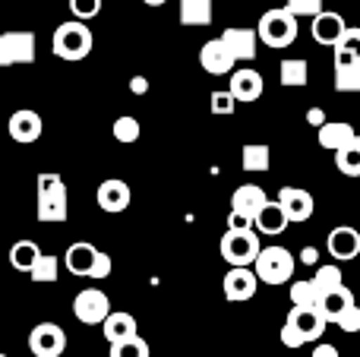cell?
<instances>
[{
  "label": "cell",
  "mask_w": 360,
  "mask_h": 357,
  "mask_svg": "<svg viewBox=\"0 0 360 357\" xmlns=\"http://www.w3.org/2000/svg\"><path fill=\"white\" fill-rule=\"evenodd\" d=\"M35 219L41 225H63L70 219V206H67V183L60 174L54 171H41L38 174V209Z\"/></svg>",
  "instance_id": "6da1fadb"
},
{
  "label": "cell",
  "mask_w": 360,
  "mask_h": 357,
  "mask_svg": "<svg viewBox=\"0 0 360 357\" xmlns=\"http://www.w3.org/2000/svg\"><path fill=\"white\" fill-rule=\"evenodd\" d=\"M95 48V38H92V29H89L82 19H70V22H60L51 38V51L54 57L60 60H70V63H79L92 54Z\"/></svg>",
  "instance_id": "7a4b0ae2"
},
{
  "label": "cell",
  "mask_w": 360,
  "mask_h": 357,
  "mask_svg": "<svg viewBox=\"0 0 360 357\" xmlns=\"http://www.w3.org/2000/svg\"><path fill=\"white\" fill-rule=\"evenodd\" d=\"M326 332V320L319 316L316 307H291L281 326V345L285 348H304L310 342H319Z\"/></svg>",
  "instance_id": "3957f363"
},
{
  "label": "cell",
  "mask_w": 360,
  "mask_h": 357,
  "mask_svg": "<svg viewBox=\"0 0 360 357\" xmlns=\"http://www.w3.org/2000/svg\"><path fill=\"white\" fill-rule=\"evenodd\" d=\"M256 41H262L266 48H291L297 41V16L285 6L278 10H266L256 25Z\"/></svg>",
  "instance_id": "277c9868"
},
{
  "label": "cell",
  "mask_w": 360,
  "mask_h": 357,
  "mask_svg": "<svg viewBox=\"0 0 360 357\" xmlns=\"http://www.w3.org/2000/svg\"><path fill=\"white\" fill-rule=\"evenodd\" d=\"M294 266L297 263H294V253L288 247H259L250 269L266 285H285V282H291Z\"/></svg>",
  "instance_id": "5b68a950"
},
{
  "label": "cell",
  "mask_w": 360,
  "mask_h": 357,
  "mask_svg": "<svg viewBox=\"0 0 360 357\" xmlns=\"http://www.w3.org/2000/svg\"><path fill=\"white\" fill-rule=\"evenodd\" d=\"M218 250H221V259L228 266H253L256 253H259V234L256 231H224Z\"/></svg>",
  "instance_id": "8992f818"
},
{
  "label": "cell",
  "mask_w": 360,
  "mask_h": 357,
  "mask_svg": "<svg viewBox=\"0 0 360 357\" xmlns=\"http://www.w3.org/2000/svg\"><path fill=\"white\" fill-rule=\"evenodd\" d=\"M35 32H0V67L35 63Z\"/></svg>",
  "instance_id": "52a82bcc"
},
{
  "label": "cell",
  "mask_w": 360,
  "mask_h": 357,
  "mask_svg": "<svg viewBox=\"0 0 360 357\" xmlns=\"http://www.w3.org/2000/svg\"><path fill=\"white\" fill-rule=\"evenodd\" d=\"M108 313H111V301L101 288H82L73 297V316L82 326H98Z\"/></svg>",
  "instance_id": "ba28073f"
},
{
  "label": "cell",
  "mask_w": 360,
  "mask_h": 357,
  "mask_svg": "<svg viewBox=\"0 0 360 357\" xmlns=\"http://www.w3.org/2000/svg\"><path fill=\"white\" fill-rule=\"evenodd\" d=\"M29 351L35 357H60L67 351V332L57 323H38L29 332Z\"/></svg>",
  "instance_id": "9c48e42d"
},
{
  "label": "cell",
  "mask_w": 360,
  "mask_h": 357,
  "mask_svg": "<svg viewBox=\"0 0 360 357\" xmlns=\"http://www.w3.org/2000/svg\"><path fill=\"white\" fill-rule=\"evenodd\" d=\"M256 288H259V278H256V272L250 269V266H231L221 282V291L231 304L250 301V297L256 294Z\"/></svg>",
  "instance_id": "30bf717a"
},
{
  "label": "cell",
  "mask_w": 360,
  "mask_h": 357,
  "mask_svg": "<svg viewBox=\"0 0 360 357\" xmlns=\"http://www.w3.org/2000/svg\"><path fill=\"white\" fill-rule=\"evenodd\" d=\"M6 130H10L13 143H22V145L38 143V139H41V133H44L41 114L32 111V108H19V111L10 114V124H6Z\"/></svg>",
  "instance_id": "8fae6325"
},
{
  "label": "cell",
  "mask_w": 360,
  "mask_h": 357,
  "mask_svg": "<svg viewBox=\"0 0 360 357\" xmlns=\"http://www.w3.org/2000/svg\"><path fill=\"white\" fill-rule=\"evenodd\" d=\"M130 200H133L130 187H127L124 181H117V177L101 181L98 190H95V202H98V209L108 215H120L127 206H130Z\"/></svg>",
  "instance_id": "7c38bea8"
},
{
  "label": "cell",
  "mask_w": 360,
  "mask_h": 357,
  "mask_svg": "<svg viewBox=\"0 0 360 357\" xmlns=\"http://www.w3.org/2000/svg\"><path fill=\"white\" fill-rule=\"evenodd\" d=\"M199 67L212 76H224V73H231V67H234V54L224 48L221 38H209V41L199 48Z\"/></svg>",
  "instance_id": "4fadbf2b"
},
{
  "label": "cell",
  "mask_w": 360,
  "mask_h": 357,
  "mask_svg": "<svg viewBox=\"0 0 360 357\" xmlns=\"http://www.w3.org/2000/svg\"><path fill=\"white\" fill-rule=\"evenodd\" d=\"M278 206L285 209L288 221H307V219L313 215V209H316V202H313V193H310V190L281 187V193H278Z\"/></svg>",
  "instance_id": "5bb4252c"
},
{
  "label": "cell",
  "mask_w": 360,
  "mask_h": 357,
  "mask_svg": "<svg viewBox=\"0 0 360 357\" xmlns=\"http://www.w3.org/2000/svg\"><path fill=\"white\" fill-rule=\"evenodd\" d=\"M228 92L234 95V101H256L262 92H266V79H262L259 70H250V67L234 70Z\"/></svg>",
  "instance_id": "9a60e30c"
},
{
  "label": "cell",
  "mask_w": 360,
  "mask_h": 357,
  "mask_svg": "<svg viewBox=\"0 0 360 357\" xmlns=\"http://www.w3.org/2000/svg\"><path fill=\"white\" fill-rule=\"evenodd\" d=\"M326 250H329V257H335L338 263H348V259H354L360 253V234L351 225L335 228V231H329Z\"/></svg>",
  "instance_id": "2e32d148"
},
{
  "label": "cell",
  "mask_w": 360,
  "mask_h": 357,
  "mask_svg": "<svg viewBox=\"0 0 360 357\" xmlns=\"http://www.w3.org/2000/svg\"><path fill=\"white\" fill-rule=\"evenodd\" d=\"M345 16L342 13H332V10H319L316 16H313V25H310V32H313V41L316 44H326V48H332V44L338 41V35L345 32Z\"/></svg>",
  "instance_id": "e0dca14e"
},
{
  "label": "cell",
  "mask_w": 360,
  "mask_h": 357,
  "mask_svg": "<svg viewBox=\"0 0 360 357\" xmlns=\"http://www.w3.org/2000/svg\"><path fill=\"white\" fill-rule=\"evenodd\" d=\"M291 225L288 221V215H285V209L278 206V200H266L259 206V212L253 215V231H259V234H269V238H275V234H285V228Z\"/></svg>",
  "instance_id": "ac0fdd59"
},
{
  "label": "cell",
  "mask_w": 360,
  "mask_h": 357,
  "mask_svg": "<svg viewBox=\"0 0 360 357\" xmlns=\"http://www.w3.org/2000/svg\"><path fill=\"white\" fill-rule=\"evenodd\" d=\"M98 326H101V332H105L108 345H114V342H124V339H130V335L139 332L136 316L124 313V310H111V313H108L105 320L98 323Z\"/></svg>",
  "instance_id": "d6986e66"
},
{
  "label": "cell",
  "mask_w": 360,
  "mask_h": 357,
  "mask_svg": "<svg viewBox=\"0 0 360 357\" xmlns=\"http://www.w3.org/2000/svg\"><path fill=\"white\" fill-rule=\"evenodd\" d=\"M316 130H319V145L329 152L342 149V145H348L357 139V130L348 124V120H326V124L316 126Z\"/></svg>",
  "instance_id": "ffe728a7"
},
{
  "label": "cell",
  "mask_w": 360,
  "mask_h": 357,
  "mask_svg": "<svg viewBox=\"0 0 360 357\" xmlns=\"http://www.w3.org/2000/svg\"><path fill=\"white\" fill-rule=\"evenodd\" d=\"M348 304H354V294H351L345 285H338V288H329V291H319V297H316V310H319V316H323L326 323H332L338 313H342Z\"/></svg>",
  "instance_id": "44dd1931"
},
{
  "label": "cell",
  "mask_w": 360,
  "mask_h": 357,
  "mask_svg": "<svg viewBox=\"0 0 360 357\" xmlns=\"http://www.w3.org/2000/svg\"><path fill=\"white\" fill-rule=\"evenodd\" d=\"M266 200L269 196H266L262 187H256V183H243V187H237L234 193H231V212H240V215H250V219H253Z\"/></svg>",
  "instance_id": "7402d4cb"
},
{
  "label": "cell",
  "mask_w": 360,
  "mask_h": 357,
  "mask_svg": "<svg viewBox=\"0 0 360 357\" xmlns=\"http://www.w3.org/2000/svg\"><path fill=\"white\" fill-rule=\"evenodd\" d=\"M95 257H98V247L89 244V240H76V244L67 247V253H63V263H67V269L73 272V275H89Z\"/></svg>",
  "instance_id": "603a6c76"
},
{
  "label": "cell",
  "mask_w": 360,
  "mask_h": 357,
  "mask_svg": "<svg viewBox=\"0 0 360 357\" xmlns=\"http://www.w3.org/2000/svg\"><path fill=\"white\" fill-rule=\"evenodd\" d=\"M224 48L234 54V60H253L256 57V32L253 29H224Z\"/></svg>",
  "instance_id": "cb8c5ba5"
},
{
  "label": "cell",
  "mask_w": 360,
  "mask_h": 357,
  "mask_svg": "<svg viewBox=\"0 0 360 357\" xmlns=\"http://www.w3.org/2000/svg\"><path fill=\"white\" fill-rule=\"evenodd\" d=\"M240 164L247 174H266L272 168V149L266 143H247L240 149Z\"/></svg>",
  "instance_id": "d4e9b609"
},
{
  "label": "cell",
  "mask_w": 360,
  "mask_h": 357,
  "mask_svg": "<svg viewBox=\"0 0 360 357\" xmlns=\"http://www.w3.org/2000/svg\"><path fill=\"white\" fill-rule=\"evenodd\" d=\"M177 16H180V22L184 25H212V0H180V6H177Z\"/></svg>",
  "instance_id": "484cf974"
},
{
  "label": "cell",
  "mask_w": 360,
  "mask_h": 357,
  "mask_svg": "<svg viewBox=\"0 0 360 357\" xmlns=\"http://www.w3.org/2000/svg\"><path fill=\"white\" fill-rule=\"evenodd\" d=\"M278 76L285 89H304L310 82V67H307L304 57H288V60H281Z\"/></svg>",
  "instance_id": "4316f807"
},
{
  "label": "cell",
  "mask_w": 360,
  "mask_h": 357,
  "mask_svg": "<svg viewBox=\"0 0 360 357\" xmlns=\"http://www.w3.org/2000/svg\"><path fill=\"white\" fill-rule=\"evenodd\" d=\"M38 257H41V247H38L35 240H16V244L10 247V266L16 272H29Z\"/></svg>",
  "instance_id": "83f0119b"
},
{
  "label": "cell",
  "mask_w": 360,
  "mask_h": 357,
  "mask_svg": "<svg viewBox=\"0 0 360 357\" xmlns=\"http://www.w3.org/2000/svg\"><path fill=\"white\" fill-rule=\"evenodd\" d=\"M335 168L342 171L345 177H357L360 174V136L354 139V143L335 149Z\"/></svg>",
  "instance_id": "f1b7e54d"
},
{
  "label": "cell",
  "mask_w": 360,
  "mask_h": 357,
  "mask_svg": "<svg viewBox=\"0 0 360 357\" xmlns=\"http://www.w3.org/2000/svg\"><path fill=\"white\" fill-rule=\"evenodd\" d=\"M108 357H149V342L136 332V335H130V339H124V342H114Z\"/></svg>",
  "instance_id": "f546056e"
},
{
  "label": "cell",
  "mask_w": 360,
  "mask_h": 357,
  "mask_svg": "<svg viewBox=\"0 0 360 357\" xmlns=\"http://www.w3.org/2000/svg\"><path fill=\"white\" fill-rule=\"evenodd\" d=\"M310 282L316 285V291H329V288H338V285H345V275H342V269L332 263V266H319L316 275H313ZM316 297H319V294H316Z\"/></svg>",
  "instance_id": "4dcf8cb0"
},
{
  "label": "cell",
  "mask_w": 360,
  "mask_h": 357,
  "mask_svg": "<svg viewBox=\"0 0 360 357\" xmlns=\"http://www.w3.org/2000/svg\"><path fill=\"white\" fill-rule=\"evenodd\" d=\"M139 133H143V130H139V120L130 117V114H124V117L114 120V139H117V143H124V145L136 143Z\"/></svg>",
  "instance_id": "1f68e13d"
},
{
  "label": "cell",
  "mask_w": 360,
  "mask_h": 357,
  "mask_svg": "<svg viewBox=\"0 0 360 357\" xmlns=\"http://www.w3.org/2000/svg\"><path fill=\"white\" fill-rule=\"evenodd\" d=\"M316 285L307 278V282H294L291 285V304L294 307H316Z\"/></svg>",
  "instance_id": "d6a6232c"
},
{
  "label": "cell",
  "mask_w": 360,
  "mask_h": 357,
  "mask_svg": "<svg viewBox=\"0 0 360 357\" xmlns=\"http://www.w3.org/2000/svg\"><path fill=\"white\" fill-rule=\"evenodd\" d=\"M29 275H32V282H57V259L41 253V257L32 263Z\"/></svg>",
  "instance_id": "836d02e7"
},
{
  "label": "cell",
  "mask_w": 360,
  "mask_h": 357,
  "mask_svg": "<svg viewBox=\"0 0 360 357\" xmlns=\"http://www.w3.org/2000/svg\"><path fill=\"white\" fill-rule=\"evenodd\" d=\"M338 92H360V63L357 67H335Z\"/></svg>",
  "instance_id": "e575fe53"
},
{
  "label": "cell",
  "mask_w": 360,
  "mask_h": 357,
  "mask_svg": "<svg viewBox=\"0 0 360 357\" xmlns=\"http://www.w3.org/2000/svg\"><path fill=\"white\" fill-rule=\"evenodd\" d=\"M234 95L224 89V92H212L209 95V111L212 114H218V117H224V114H234Z\"/></svg>",
  "instance_id": "d590c367"
},
{
  "label": "cell",
  "mask_w": 360,
  "mask_h": 357,
  "mask_svg": "<svg viewBox=\"0 0 360 357\" xmlns=\"http://www.w3.org/2000/svg\"><path fill=\"white\" fill-rule=\"evenodd\" d=\"M332 323H335L338 329H345V332H360V307L357 304H348Z\"/></svg>",
  "instance_id": "8d00e7d4"
},
{
  "label": "cell",
  "mask_w": 360,
  "mask_h": 357,
  "mask_svg": "<svg viewBox=\"0 0 360 357\" xmlns=\"http://www.w3.org/2000/svg\"><path fill=\"white\" fill-rule=\"evenodd\" d=\"M70 10H73L76 19L86 22V19H92L101 13V0H70Z\"/></svg>",
  "instance_id": "74e56055"
},
{
  "label": "cell",
  "mask_w": 360,
  "mask_h": 357,
  "mask_svg": "<svg viewBox=\"0 0 360 357\" xmlns=\"http://www.w3.org/2000/svg\"><path fill=\"white\" fill-rule=\"evenodd\" d=\"M285 10H291L294 16H316L323 10V0H288Z\"/></svg>",
  "instance_id": "f35d334b"
},
{
  "label": "cell",
  "mask_w": 360,
  "mask_h": 357,
  "mask_svg": "<svg viewBox=\"0 0 360 357\" xmlns=\"http://www.w3.org/2000/svg\"><path fill=\"white\" fill-rule=\"evenodd\" d=\"M111 269H114L111 257L98 250V257H95V263H92V269H89V275H86V278H95V282H105V278L111 275Z\"/></svg>",
  "instance_id": "ab89813d"
},
{
  "label": "cell",
  "mask_w": 360,
  "mask_h": 357,
  "mask_svg": "<svg viewBox=\"0 0 360 357\" xmlns=\"http://www.w3.org/2000/svg\"><path fill=\"white\" fill-rule=\"evenodd\" d=\"M228 231H253V219L240 212H228Z\"/></svg>",
  "instance_id": "60d3db41"
},
{
  "label": "cell",
  "mask_w": 360,
  "mask_h": 357,
  "mask_svg": "<svg viewBox=\"0 0 360 357\" xmlns=\"http://www.w3.org/2000/svg\"><path fill=\"white\" fill-rule=\"evenodd\" d=\"M326 120H329V117H326L323 108H310V111H307V124H310V126H323Z\"/></svg>",
  "instance_id": "b9f144b4"
},
{
  "label": "cell",
  "mask_w": 360,
  "mask_h": 357,
  "mask_svg": "<svg viewBox=\"0 0 360 357\" xmlns=\"http://www.w3.org/2000/svg\"><path fill=\"white\" fill-rule=\"evenodd\" d=\"M130 92L133 95H146V92H149V79H146V76H133V79H130Z\"/></svg>",
  "instance_id": "7bdbcfd3"
},
{
  "label": "cell",
  "mask_w": 360,
  "mask_h": 357,
  "mask_svg": "<svg viewBox=\"0 0 360 357\" xmlns=\"http://www.w3.org/2000/svg\"><path fill=\"white\" fill-rule=\"evenodd\" d=\"M310 357H342V354H338V348H335V345H316Z\"/></svg>",
  "instance_id": "ee69618b"
},
{
  "label": "cell",
  "mask_w": 360,
  "mask_h": 357,
  "mask_svg": "<svg viewBox=\"0 0 360 357\" xmlns=\"http://www.w3.org/2000/svg\"><path fill=\"white\" fill-rule=\"evenodd\" d=\"M300 259H304L307 266H319V253H316V247H304V253H300Z\"/></svg>",
  "instance_id": "f6af8a7d"
},
{
  "label": "cell",
  "mask_w": 360,
  "mask_h": 357,
  "mask_svg": "<svg viewBox=\"0 0 360 357\" xmlns=\"http://www.w3.org/2000/svg\"><path fill=\"white\" fill-rule=\"evenodd\" d=\"M143 4H146V6H165L168 0H143Z\"/></svg>",
  "instance_id": "bcb514c9"
},
{
  "label": "cell",
  "mask_w": 360,
  "mask_h": 357,
  "mask_svg": "<svg viewBox=\"0 0 360 357\" xmlns=\"http://www.w3.org/2000/svg\"><path fill=\"white\" fill-rule=\"evenodd\" d=\"M0 357H6V354H0Z\"/></svg>",
  "instance_id": "7dc6e473"
}]
</instances>
